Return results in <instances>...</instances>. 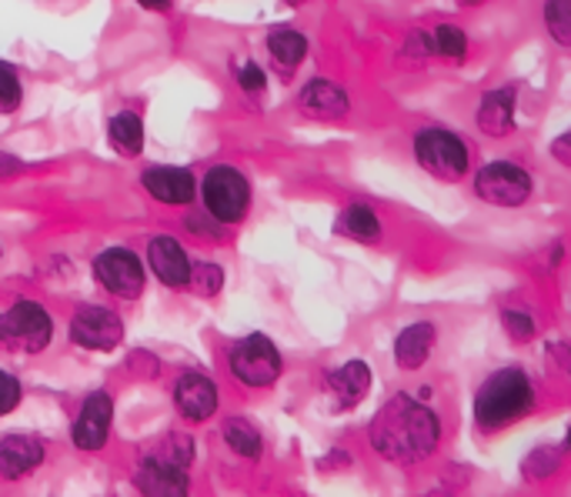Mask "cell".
<instances>
[{
    "label": "cell",
    "mask_w": 571,
    "mask_h": 497,
    "mask_svg": "<svg viewBox=\"0 0 571 497\" xmlns=\"http://www.w3.org/2000/svg\"><path fill=\"white\" fill-rule=\"evenodd\" d=\"M44 444L31 434H8L0 440V477L21 480L24 474H34L44 464Z\"/></svg>",
    "instance_id": "cell-17"
},
{
    "label": "cell",
    "mask_w": 571,
    "mask_h": 497,
    "mask_svg": "<svg viewBox=\"0 0 571 497\" xmlns=\"http://www.w3.org/2000/svg\"><path fill=\"white\" fill-rule=\"evenodd\" d=\"M471 187H474V197L491 204V207H521L534 194L531 174L521 164H514V161H491V164H484L474 174Z\"/></svg>",
    "instance_id": "cell-9"
},
{
    "label": "cell",
    "mask_w": 571,
    "mask_h": 497,
    "mask_svg": "<svg viewBox=\"0 0 571 497\" xmlns=\"http://www.w3.org/2000/svg\"><path fill=\"white\" fill-rule=\"evenodd\" d=\"M234 81H238V88H241L244 94H258V91L268 88V74H264L254 61H244V64L234 71Z\"/></svg>",
    "instance_id": "cell-32"
},
{
    "label": "cell",
    "mask_w": 571,
    "mask_h": 497,
    "mask_svg": "<svg viewBox=\"0 0 571 497\" xmlns=\"http://www.w3.org/2000/svg\"><path fill=\"white\" fill-rule=\"evenodd\" d=\"M324 384L334 390V397L344 404V407H354L364 400V394L371 390V367L364 361H344L341 367L328 371Z\"/></svg>",
    "instance_id": "cell-20"
},
{
    "label": "cell",
    "mask_w": 571,
    "mask_h": 497,
    "mask_svg": "<svg viewBox=\"0 0 571 497\" xmlns=\"http://www.w3.org/2000/svg\"><path fill=\"white\" fill-rule=\"evenodd\" d=\"M148 267L154 271V277L171 287V291H184L191 287V274H194V261L184 251V244L174 234H154L148 241Z\"/></svg>",
    "instance_id": "cell-14"
},
{
    "label": "cell",
    "mask_w": 571,
    "mask_h": 497,
    "mask_svg": "<svg viewBox=\"0 0 571 497\" xmlns=\"http://www.w3.org/2000/svg\"><path fill=\"white\" fill-rule=\"evenodd\" d=\"M558 464H561V454H554V450H534L524 460V474L531 480H544V477H551L558 470Z\"/></svg>",
    "instance_id": "cell-31"
},
{
    "label": "cell",
    "mask_w": 571,
    "mask_h": 497,
    "mask_svg": "<svg viewBox=\"0 0 571 497\" xmlns=\"http://www.w3.org/2000/svg\"><path fill=\"white\" fill-rule=\"evenodd\" d=\"M144 11H154V14H171L174 11V0H138Z\"/></svg>",
    "instance_id": "cell-35"
},
{
    "label": "cell",
    "mask_w": 571,
    "mask_h": 497,
    "mask_svg": "<svg viewBox=\"0 0 571 497\" xmlns=\"http://www.w3.org/2000/svg\"><path fill=\"white\" fill-rule=\"evenodd\" d=\"M544 31L558 48H571V0H544Z\"/></svg>",
    "instance_id": "cell-24"
},
{
    "label": "cell",
    "mask_w": 571,
    "mask_h": 497,
    "mask_svg": "<svg viewBox=\"0 0 571 497\" xmlns=\"http://www.w3.org/2000/svg\"><path fill=\"white\" fill-rule=\"evenodd\" d=\"M221 437H224V444L231 447V454H238V457H248V460H254V457H261V450H264V440H261V430L248 420V417H224V424H221Z\"/></svg>",
    "instance_id": "cell-23"
},
{
    "label": "cell",
    "mask_w": 571,
    "mask_h": 497,
    "mask_svg": "<svg viewBox=\"0 0 571 497\" xmlns=\"http://www.w3.org/2000/svg\"><path fill=\"white\" fill-rule=\"evenodd\" d=\"M68 337H71L74 347L108 354V351H118V347H121V341H124V321H121V314L111 311V307L81 304V307L71 314Z\"/></svg>",
    "instance_id": "cell-10"
},
{
    "label": "cell",
    "mask_w": 571,
    "mask_h": 497,
    "mask_svg": "<svg viewBox=\"0 0 571 497\" xmlns=\"http://www.w3.org/2000/svg\"><path fill=\"white\" fill-rule=\"evenodd\" d=\"M534 410V387L521 367L491 371L474 390V427L481 434H498L508 424Z\"/></svg>",
    "instance_id": "cell-2"
},
{
    "label": "cell",
    "mask_w": 571,
    "mask_h": 497,
    "mask_svg": "<svg viewBox=\"0 0 571 497\" xmlns=\"http://www.w3.org/2000/svg\"><path fill=\"white\" fill-rule=\"evenodd\" d=\"M171 400H174V410L188 420V424H204L218 414L221 407V390L214 384V377L201 374V371H184L178 381H174V390H171Z\"/></svg>",
    "instance_id": "cell-13"
},
{
    "label": "cell",
    "mask_w": 571,
    "mask_h": 497,
    "mask_svg": "<svg viewBox=\"0 0 571 497\" xmlns=\"http://www.w3.org/2000/svg\"><path fill=\"white\" fill-rule=\"evenodd\" d=\"M0 337L21 354H41L54 341V321L44 304L21 297L0 317Z\"/></svg>",
    "instance_id": "cell-7"
},
{
    "label": "cell",
    "mask_w": 571,
    "mask_h": 497,
    "mask_svg": "<svg viewBox=\"0 0 571 497\" xmlns=\"http://www.w3.org/2000/svg\"><path fill=\"white\" fill-rule=\"evenodd\" d=\"M194 440L188 434H168L164 444L141 457L134 487L148 497H181L191 490Z\"/></svg>",
    "instance_id": "cell-3"
},
{
    "label": "cell",
    "mask_w": 571,
    "mask_h": 497,
    "mask_svg": "<svg viewBox=\"0 0 571 497\" xmlns=\"http://www.w3.org/2000/svg\"><path fill=\"white\" fill-rule=\"evenodd\" d=\"M434 54H438L434 31H411L408 34V41H404V64L408 68H418V64H424Z\"/></svg>",
    "instance_id": "cell-29"
},
{
    "label": "cell",
    "mask_w": 571,
    "mask_h": 497,
    "mask_svg": "<svg viewBox=\"0 0 571 497\" xmlns=\"http://www.w3.org/2000/svg\"><path fill=\"white\" fill-rule=\"evenodd\" d=\"M411 151L418 168L444 184H458L471 168V148L448 128H421L411 141Z\"/></svg>",
    "instance_id": "cell-5"
},
{
    "label": "cell",
    "mask_w": 571,
    "mask_h": 497,
    "mask_svg": "<svg viewBox=\"0 0 571 497\" xmlns=\"http://www.w3.org/2000/svg\"><path fill=\"white\" fill-rule=\"evenodd\" d=\"M564 447L571 450V427H568V434H564Z\"/></svg>",
    "instance_id": "cell-38"
},
{
    "label": "cell",
    "mask_w": 571,
    "mask_h": 497,
    "mask_svg": "<svg viewBox=\"0 0 571 497\" xmlns=\"http://www.w3.org/2000/svg\"><path fill=\"white\" fill-rule=\"evenodd\" d=\"M21 98H24V88H21L18 68L11 61H4L0 64V111L14 114L21 108Z\"/></svg>",
    "instance_id": "cell-27"
},
{
    "label": "cell",
    "mask_w": 571,
    "mask_h": 497,
    "mask_svg": "<svg viewBox=\"0 0 571 497\" xmlns=\"http://www.w3.org/2000/svg\"><path fill=\"white\" fill-rule=\"evenodd\" d=\"M501 324H504V334L518 344H528L538 337V324L528 311H518V307H504L501 311Z\"/></svg>",
    "instance_id": "cell-28"
},
{
    "label": "cell",
    "mask_w": 571,
    "mask_h": 497,
    "mask_svg": "<svg viewBox=\"0 0 571 497\" xmlns=\"http://www.w3.org/2000/svg\"><path fill=\"white\" fill-rule=\"evenodd\" d=\"M191 291L198 297H218L224 291V267L221 264H211V261H194Z\"/></svg>",
    "instance_id": "cell-25"
},
{
    "label": "cell",
    "mask_w": 571,
    "mask_h": 497,
    "mask_svg": "<svg viewBox=\"0 0 571 497\" xmlns=\"http://www.w3.org/2000/svg\"><path fill=\"white\" fill-rule=\"evenodd\" d=\"M284 4H291V8H301V4H304V0H284Z\"/></svg>",
    "instance_id": "cell-37"
},
{
    "label": "cell",
    "mask_w": 571,
    "mask_h": 497,
    "mask_svg": "<svg viewBox=\"0 0 571 497\" xmlns=\"http://www.w3.org/2000/svg\"><path fill=\"white\" fill-rule=\"evenodd\" d=\"M334 234L338 237H348L354 244H381V217L371 204H344L334 217Z\"/></svg>",
    "instance_id": "cell-19"
},
{
    "label": "cell",
    "mask_w": 571,
    "mask_h": 497,
    "mask_svg": "<svg viewBox=\"0 0 571 497\" xmlns=\"http://www.w3.org/2000/svg\"><path fill=\"white\" fill-rule=\"evenodd\" d=\"M184 227H188L191 234H198L201 241H214V244H221V241H224V234H228V227H224L218 217H211L208 211L191 214V217L184 221Z\"/></svg>",
    "instance_id": "cell-30"
},
{
    "label": "cell",
    "mask_w": 571,
    "mask_h": 497,
    "mask_svg": "<svg viewBox=\"0 0 571 497\" xmlns=\"http://www.w3.org/2000/svg\"><path fill=\"white\" fill-rule=\"evenodd\" d=\"M461 4H481V0H461Z\"/></svg>",
    "instance_id": "cell-39"
},
{
    "label": "cell",
    "mask_w": 571,
    "mask_h": 497,
    "mask_svg": "<svg viewBox=\"0 0 571 497\" xmlns=\"http://www.w3.org/2000/svg\"><path fill=\"white\" fill-rule=\"evenodd\" d=\"M18 174V158L14 154H0V178L11 181Z\"/></svg>",
    "instance_id": "cell-36"
},
{
    "label": "cell",
    "mask_w": 571,
    "mask_h": 497,
    "mask_svg": "<svg viewBox=\"0 0 571 497\" xmlns=\"http://www.w3.org/2000/svg\"><path fill=\"white\" fill-rule=\"evenodd\" d=\"M111 427H114V397H111V390H94V394H88V400L81 404V410L74 417L71 444L78 450L98 454L111 440Z\"/></svg>",
    "instance_id": "cell-11"
},
{
    "label": "cell",
    "mask_w": 571,
    "mask_h": 497,
    "mask_svg": "<svg viewBox=\"0 0 571 497\" xmlns=\"http://www.w3.org/2000/svg\"><path fill=\"white\" fill-rule=\"evenodd\" d=\"M551 158H554V161H561V164H568V168H571V131H568V134H561V138H554V141H551Z\"/></svg>",
    "instance_id": "cell-34"
},
{
    "label": "cell",
    "mask_w": 571,
    "mask_h": 497,
    "mask_svg": "<svg viewBox=\"0 0 571 497\" xmlns=\"http://www.w3.org/2000/svg\"><path fill=\"white\" fill-rule=\"evenodd\" d=\"M91 274H94L98 287L108 291V294H114L118 301H138L144 294V284H148L144 261L131 247H124V244L104 247L94 257Z\"/></svg>",
    "instance_id": "cell-8"
},
{
    "label": "cell",
    "mask_w": 571,
    "mask_h": 497,
    "mask_svg": "<svg viewBox=\"0 0 571 497\" xmlns=\"http://www.w3.org/2000/svg\"><path fill=\"white\" fill-rule=\"evenodd\" d=\"M264 48H268V54L281 74H294L308 58V38L294 28H274L264 38Z\"/></svg>",
    "instance_id": "cell-21"
},
{
    "label": "cell",
    "mask_w": 571,
    "mask_h": 497,
    "mask_svg": "<svg viewBox=\"0 0 571 497\" xmlns=\"http://www.w3.org/2000/svg\"><path fill=\"white\" fill-rule=\"evenodd\" d=\"M434 44H438V58L448 61H464L468 58V38L458 24H438L434 28Z\"/></svg>",
    "instance_id": "cell-26"
},
{
    "label": "cell",
    "mask_w": 571,
    "mask_h": 497,
    "mask_svg": "<svg viewBox=\"0 0 571 497\" xmlns=\"http://www.w3.org/2000/svg\"><path fill=\"white\" fill-rule=\"evenodd\" d=\"M108 138L114 144V151H121L124 158H141L144 154V118L134 111H121L108 121Z\"/></svg>",
    "instance_id": "cell-22"
},
{
    "label": "cell",
    "mask_w": 571,
    "mask_h": 497,
    "mask_svg": "<svg viewBox=\"0 0 571 497\" xmlns=\"http://www.w3.org/2000/svg\"><path fill=\"white\" fill-rule=\"evenodd\" d=\"M434 341H438V331L431 321H414L408 324L398 337H394V364L401 371H418L428 364L431 351H434Z\"/></svg>",
    "instance_id": "cell-18"
},
{
    "label": "cell",
    "mask_w": 571,
    "mask_h": 497,
    "mask_svg": "<svg viewBox=\"0 0 571 497\" xmlns=\"http://www.w3.org/2000/svg\"><path fill=\"white\" fill-rule=\"evenodd\" d=\"M298 111H301L308 121L331 124V121H341V118L351 114V98H348L344 88H338L334 81H328V78H311V81L298 91Z\"/></svg>",
    "instance_id": "cell-15"
},
{
    "label": "cell",
    "mask_w": 571,
    "mask_h": 497,
    "mask_svg": "<svg viewBox=\"0 0 571 497\" xmlns=\"http://www.w3.org/2000/svg\"><path fill=\"white\" fill-rule=\"evenodd\" d=\"M141 187L154 204L164 207H191L194 197H201V181L188 168L174 164H154L141 174Z\"/></svg>",
    "instance_id": "cell-12"
},
{
    "label": "cell",
    "mask_w": 571,
    "mask_h": 497,
    "mask_svg": "<svg viewBox=\"0 0 571 497\" xmlns=\"http://www.w3.org/2000/svg\"><path fill=\"white\" fill-rule=\"evenodd\" d=\"M368 440L378 457L398 467L428 460L441 444V417L414 400L411 394H394L368 424Z\"/></svg>",
    "instance_id": "cell-1"
},
{
    "label": "cell",
    "mask_w": 571,
    "mask_h": 497,
    "mask_svg": "<svg viewBox=\"0 0 571 497\" xmlns=\"http://www.w3.org/2000/svg\"><path fill=\"white\" fill-rule=\"evenodd\" d=\"M228 374L251 390H264V387H274L278 377L284 374V357L268 334H248L231 344Z\"/></svg>",
    "instance_id": "cell-6"
},
{
    "label": "cell",
    "mask_w": 571,
    "mask_h": 497,
    "mask_svg": "<svg viewBox=\"0 0 571 497\" xmlns=\"http://www.w3.org/2000/svg\"><path fill=\"white\" fill-rule=\"evenodd\" d=\"M514 111H518V88L514 84H504V88H494L488 91L478 108H474V128L491 138V141H501L514 131Z\"/></svg>",
    "instance_id": "cell-16"
},
{
    "label": "cell",
    "mask_w": 571,
    "mask_h": 497,
    "mask_svg": "<svg viewBox=\"0 0 571 497\" xmlns=\"http://www.w3.org/2000/svg\"><path fill=\"white\" fill-rule=\"evenodd\" d=\"M0 381H4V404H0V414H14L21 404V381L11 371L0 374Z\"/></svg>",
    "instance_id": "cell-33"
},
{
    "label": "cell",
    "mask_w": 571,
    "mask_h": 497,
    "mask_svg": "<svg viewBox=\"0 0 571 497\" xmlns=\"http://www.w3.org/2000/svg\"><path fill=\"white\" fill-rule=\"evenodd\" d=\"M251 201H254V187H251L244 171H238L231 164H214V168L204 171V178H201V204L224 227L244 224V217L251 214Z\"/></svg>",
    "instance_id": "cell-4"
}]
</instances>
